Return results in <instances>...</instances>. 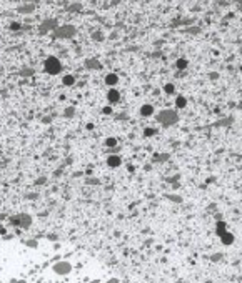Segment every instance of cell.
Returning <instances> with one entry per match:
<instances>
[{"mask_svg": "<svg viewBox=\"0 0 242 283\" xmlns=\"http://www.w3.org/2000/svg\"><path fill=\"white\" fill-rule=\"evenodd\" d=\"M140 112H142V115H150L154 112V108L150 105H144L142 107V110H140Z\"/></svg>", "mask_w": 242, "mask_h": 283, "instance_id": "5", "label": "cell"}, {"mask_svg": "<svg viewBox=\"0 0 242 283\" xmlns=\"http://www.w3.org/2000/svg\"><path fill=\"white\" fill-rule=\"evenodd\" d=\"M184 105H185V98H184V97H179V98H177V107H184Z\"/></svg>", "mask_w": 242, "mask_h": 283, "instance_id": "7", "label": "cell"}, {"mask_svg": "<svg viewBox=\"0 0 242 283\" xmlns=\"http://www.w3.org/2000/svg\"><path fill=\"white\" fill-rule=\"evenodd\" d=\"M107 143H109V145H115V140H112V138L107 140Z\"/></svg>", "mask_w": 242, "mask_h": 283, "instance_id": "12", "label": "cell"}, {"mask_svg": "<svg viewBox=\"0 0 242 283\" xmlns=\"http://www.w3.org/2000/svg\"><path fill=\"white\" fill-rule=\"evenodd\" d=\"M166 92L172 93V92H174V85H167V87H166Z\"/></svg>", "mask_w": 242, "mask_h": 283, "instance_id": "9", "label": "cell"}, {"mask_svg": "<svg viewBox=\"0 0 242 283\" xmlns=\"http://www.w3.org/2000/svg\"><path fill=\"white\" fill-rule=\"evenodd\" d=\"M64 83H65V85H74V77H72V75H67V77L64 78Z\"/></svg>", "mask_w": 242, "mask_h": 283, "instance_id": "6", "label": "cell"}, {"mask_svg": "<svg viewBox=\"0 0 242 283\" xmlns=\"http://www.w3.org/2000/svg\"><path fill=\"white\" fill-rule=\"evenodd\" d=\"M105 82L109 85H115L117 82H119V77L115 75V73H110V75H107V78H105Z\"/></svg>", "mask_w": 242, "mask_h": 283, "instance_id": "3", "label": "cell"}, {"mask_svg": "<svg viewBox=\"0 0 242 283\" xmlns=\"http://www.w3.org/2000/svg\"><path fill=\"white\" fill-rule=\"evenodd\" d=\"M104 113H112V107H105V108H104Z\"/></svg>", "mask_w": 242, "mask_h": 283, "instance_id": "10", "label": "cell"}, {"mask_svg": "<svg viewBox=\"0 0 242 283\" xmlns=\"http://www.w3.org/2000/svg\"><path fill=\"white\" fill-rule=\"evenodd\" d=\"M119 92H117V90H110V92H109V100L110 102H119Z\"/></svg>", "mask_w": 242, "mask_h": 283, "instance_id": "4", "label": "cell"}, {"mask_svg": "<svg viewBox=\"0 0 242 283\" xmlns=\"http://www.w3.org/2000/svg\"><path fill=\"white\" fill-rule=\"evenodd\" d=\"M45 70H47L49 73H52V75L59 73V72H60V64H59V60L54 59V57H52V59H49V60L45 62Z\"/></svg>", "mask_w": 242, "mask_h": 283, "instance_id": "1", "label": "cell"}, {"mask_svg": "<svg viewBox=\"0 0 242 283\" xmlns=\"http://www.w3.org/2000/svg\"><path fill=\"white\" fill-rule=\"evenodd\" d=\"M109 165L110 167H119L120 165V156H117V155H112V156H109Z\"/></svg>", "mask_w": 242, "mask_h": 283, "instance_id": "2", "label": "cell"}, {"mask_svg": "<svg viewBox=\"0 0 242 283\" xmlns=\"http://www.w3.org/2000/svg\"><path fill=\"white\" fill-rule=\"evenodd\" d=\"M177 67H179V68L187 67V62H185V60H179V62H177Z\"/></svg>", "mask_w": 242, "mask_h": 283, "instance_id": "8", "label": "cell"}, {"mask_svg": "<svg viewBox=\"0 0 242 283\" xmlns=\"http://www.w3.org/2000/svg\"><path fill=\"white\" fill-rule=\"evenodd\" d=\"M145 133H147V137H150V135L154 133V130H152V128H147V130H145Z\"/></svg>", "mask_w": 242, "mask_h": 283, "instance_id": "11", "label": "cell"}]
</instances>
